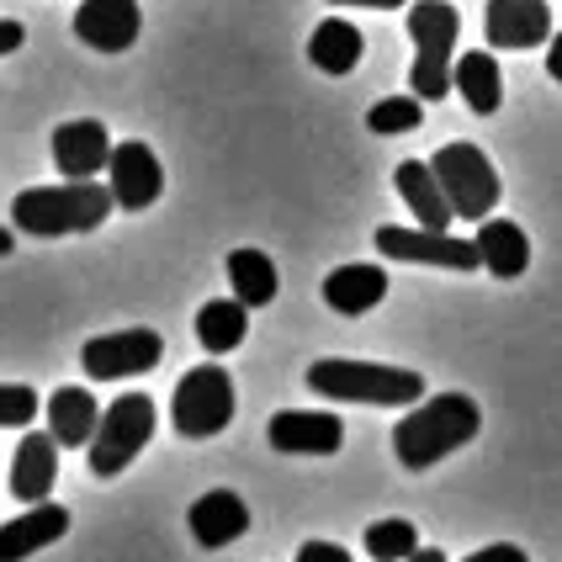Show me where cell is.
<instances>
[{
    "label": "cell",
    "instance_id": "1",
    "mask_svg": "<svg viewBox=\"0 0 562 562\" xmlns=\"http://www.w3.org/2000/svg\"><path fill=\"white\" fill-rule=\"evenodd\" d=\"M477 430H483L477 398H468V393H436V398H419L393 425V451H398V462L408 472H425L436 462H446L451 451H462Z\"/></svg>",
    "mask_w": 562,
    "mask_h": 562
},
{
    "label": "cell",
    "instance_id": "2",
    "mask_svg": "<svg viewBox=\"0 0 562 562\" xmlns=\"http://www.w3.org/2000/svg\"><path fill=\"white\" fill-rule=\"evenodd\" d=\"M117 202L112 187L95 181H64V187H32L11 202V223L32 239H59V234H91L106 223Z\"/></svg>",
    "mask_w": 562,
    "mask_h": 562
},
{
    "label": "cell",
    "instance_id": "3",
    "mask_svg": "<svg viewBox=\"0 0 562 562\" xmlns=\"http://www.w3.org/2000/svg\"><path fill=\"white\" fill-rule=\"evenodd\" d=\"M308 387L335 404H376L404 408L425 398V376L408 367H376V361H313Z\"/></svg>",
    "mask_w": 562,
    "mask_h": 562
},
{
    "label": "cell",
    "instance_id": "4",
    "mask_svg": "<svg viewBox=\"0 0 562 562\" xmlns=\"http://www.w3.org/2000/svg\"><path fill=\"white\" fill-rule=\"evenodd\" d=\"M408 37H414V69H408V91L419 101L451 95V64H457V37L462 16L451 0H414L408 5Z\"/></svg>",
    "mask_w": 562,
    "mask_h": 562
},
{
    "label": "cell",
    "instance_id": "5",
    "mask_svg": "<svg viewBox=\"0 0 562 562\" xmlns=\"http://www.w3.org/2000/svg\"><path fill=\"white\" fill-rule=\"evenodd\" d=\"M430 170H436L440 191L451 202V218L483 223L499 207V170L488 165V155L477 144H446V149H436Z\"/></svg>",
    "mask_w": 562,
    "mask_h": 562
},
{
    "label": "cell",
    "instance_id": "6",
    "mask_svg": "<svg viewBox=\"0 0 562 562\" xmlns=\"http://www.w3.org/2000/svg\"><path fill=\"white\" fill-rule=\"evenodd\" d=\"M234 419V376L223 367H191L181 382H176V398H170V425L176 436L187 440H207V436H223Z\"/></svg>",
    "mask_w": 562,
    "mask_h": 562
},
{
    "label": "cell",
    "instance_id": "7",
    "mask_svg": "<svg viewBox=\"0 0 562 562\" xmlns=\"http://www.w3.org/2000/svg\"><path fill=\"white\" fill-rule=\"evenodd\" d=\"M155 398H144V393H123L117 404L101 414V425H95L91 436V472L95 477H117L127 462H138V451L149 446L155 436Z\"/></svg>",
    "mask_w": 562,
    "mask_h": 562
},
{
    "label": "cell",
    "instance_id": "8",
    "mask_svg": "<svg viewBox=\"0 0 562 562\" xmlns=\"http://www.w3.org/2000/svg\"><path fill=\"white\" fill-rule=\"evenodd\" d=\"M376 255L408 260V266H440V271H477V239H457L446 228H376Z\"/></svg>",
    "mask_w": 562,
    "mask_h": 562
},
{
    "label": "cell",
    "instance_id": "9",
    "mask_svg": "<svg viewBox=\"0 0 562 562\" xmlns=\"http://www.w3.org/2000/svg\"><path fill=\"white\" fill-rule=\"evenodd\" d=\"M165 356V340L155 329H117V335H95L86 340L80 361H86V376L91 382H123V376H144L159 367Z\"/></svg>",
    "mask_w": 562,
    "mask_h": 562
},
{
    "label": "cell",
    "instance_id": "10",
    "mask_svg": "<svg viewBox=\"0 0 562 562\" xmlns=\"http://www.w3.org/2000/svg\"><path fill=\"white\" fill-rule=\"evenodd\" d=\"M106 181H112V202L127 207V213H144L155 207L159 191H165V170L149 144L127 138V144H112V159H106Z\"/></svg>",
    "mask_w": 562,
    "mask_h": 562
},
{
    "label": "cell",
    "instance_id": "11",
    "mask_svg": "<svg viewBox=\"0 0 562 562\" xmlns=\"http://www.w3.org/2000/svg\"><path fill=\"white\" fill-rule=\"evenodd\" d=\"M266 436L286 457H335L345 446V425L340 414H324V408H281L271 414Z\"/></svg>",
    "mask_w": 562,
    "mask_h": 562
},
{
    "label": "cell",
    "instance_id": "12",
    "mask_svg": "<svg viewBox=\"0 0 562 562\" xmlns=\"http://www.w3.org/2000/svg\"><path fill=\"white\" fill-rule=\"evenodd\" d=\"M138 27H144L138 0H86L75 11V37L86 48H95V54H123V48H133Z\"/></svg>",
    "mask_w": 562,
    "mask_h": 562
},
{
    "label": "cell",
    "instance_id": "13",
    "mask_svg": "<svg viewBox=\"0 0 562 562\" xmlns=\"http://www.w3.org/2000/svg\"><path fill=\"white\" fill-rule=\"evenodd\" d=\"M112 159V138L95 117H75V123L54 127V165L64 181H95Z\"/></svg>",
    "mask_w": 562,
    "mask_h": 562
},
{
    "label": "cell",
    "instance_id": "14",
    "mask_svg": "<svg viewBox=\"0 0 562 562\" xmlns=\"http://www.w3.org/2000/svg\"><path fill=\"white\" fill-rule=\"evenodd\" d=\"M483 32L494 48H541L552 37V11L547 0H488Z\"/></svg>",
    "mask_w": 562,
    "mask_h": 562
},
{
    "label": "cell",
    "instance_id": "15",
    "mask_svg": "<svg viewBox=\"0 0 562 562\" xmlns=\"http://www.w3.org/2000/svg\"><path fill=\"white\" fill-rule=\"evenodd\" d=\"M64 531H69V509L64 504H54V499L27 504V515H16V520L0 526V562H27L32 552L64 541Z\"/></svg>",
    "mask_w": 562,
    "mask_h": 562
},
{
    "label": "cell",
    "instance_id": "16",
    "mask_svg": "<svg viewBox=\"0 0 562 562\" xmlns=\"http://www.w3.org/2000/svg\"><path fill=\"white\" fill-rule=\"evenodd\" d=\"M187 520H191L196 547L218 552V547H234L239 536L250 531V504L239 499V494H228V488H213V494H202V499L191 504Z\"/></svg>",
    "mask_w": 562,
    "mask_h": 562
},
{
    "label": "cell",
    "instance_id": "17",
    "mask_svg": "<svg viewBox=\"0 0 562 562\" xmlns=\"http://www.w3.org/2000/svg\"><path fill=\"white\" fill-rule=\"evenodd\" d=\"M382 297H387V271H382V266L350 260V266H335V271L324 277V303L335 313H345V318L372 313Z\"/></svg>",
    "mask_w": 562,
    "mask_h": 562
},
{
    "label": "cell",
    "instance_id": "18",
    "mask_svg": "<svg viewBox=\"0 0 562 562\" xmlns=\"http://www.w3.org/2000/svg\"><path fill=\"white\" fill-rule=\"evenodd\" d=\"M477 260H483L499 281L526 277V266H531V239H526V228L515 218H483L477 223Z\"/></svg>",
    "mask_w": 562,
    "mask_h": 562
},
{
    "label": "cell",
    "instance_id": "19",
    "mask_svg": "<svg viewBox=\"0 0 562 562\" xmlns=\"http://www.w3.org/2000/svg\"><path fill=\"white\" fill-rule=\"evenodd\" d=\"M54 477H59V440L54 436H22L16 457H11V494L22 504H37V499H48Z\"/></svg>",
    "mask_w": 562,
    "mask_h": 562
},
{
    "label": "cell",
    "instance_id": "20",
    "mask_svg": "<svg viewBox=\"0 0 562 562\" xmlns=\"http://www.w3.org/2000/svg\"><path fill=\"white\" fill-rule=\"evenodd\" d=\"M393 187H398L408 213L419 218V228H446V223H451V202H446V191H440L430 159H404V165L393 170Z\"/></svg>",
    "mask_w": 562,
    "mask_h": 562
},
{
    "label": "cell",
    "instance_id": "21",
    "mask_svg": "<svg viewBox=\"0 0 562 562\" xmlns=\"http://www.w3.org/2000/svg\"><path fill=\"white\" fill-rule=\"evenodd\" d=\"M451 91L468 101L477 117H494L504 101V75H499V59L494 54H457V64H451Z\"/></svg>",
    "mask_w": 562,
    "mask_h": 562
},
{
    "label": "cell",
    "instance_id": "22",
    "mask_svg": "<svg viewBox=\"0 0 562 562\" xmlns=\"http://www.w3.org/2000/svg\"><path fill=\"white\" fill-rule=\"evenodd\" d=\"M95 425H101V408L86 387H54L48 393V436L59 440V446H91Z\"/></svg>",
    "mask_w": 562,
    "mask_h": 562
},
{
    "label": "cell",
    "instance_id": "23",
    "mask_svg": "<svg viewBox=\"0 0 562 562\" xmlns=\"http://www.w3.org/2000/svg\"><path fill=\"white\" fill-rule=\"evenodd\" d=\"M367 54V37L361 27H350L345 16H329V22H318L308 37V59L313 69H324V75H350L356 64Z\"/></svg>",
    "mask_w": 562,
    "mask_h": 562
},
{
    "label": "cell",
    "instance_id": "24",
    "mask_svg": "<svg viewBox=\"0 0 562 562\" xmlns=\"http://www.w3.org/2000/svg\"><path fill=\"white\" fill-rule=\"evenodd\" d=\"M245 335H250V308L239 297H213V303L196 308V340H202V350H213V356L239 350Z\"/></svg>",
    "mask_w": 562,
    "mask_h": 562
},
{
    "label": "cell",
    "instance_id": "25",
    "mask_svg": "<svg viewBox=\"0 0 562 562\" xmlns=\"http://www.w3.org/2000/svg\"><path fill=\"white\" fill-rule=\"evenodd\" d=\"M228 286H234V297H239L245 308H266L281 286L271 255L266 250H234L228 255Z\"/></svg>",
    "mask_w": 562,
    "mask_h": 562
},
{
    "label": "cell",
    "instance_id": "26",
    "mask_svg": "<svg viewBox=\"0 0 562 562\" xmlns=\"http://www.w3.org/2000/svg\"><path fill=\"white\" fill-rule=\"evenodd\" d=\"M419 547V531H414V520H376V526H367V552H372V562H408V552Z\"/></svg>",
    "mask_w": 562,
    "mask_h": 562
},
{
    "label": "cell",
    "instance_id": "27",
    "mask_svg": "<svg viewBox=\"0 0 562 562\" xmlns=\"http://www.w3.org/2000/svg\"><path fill=\"white\" fill-rule=\"evenodd\" d=\"M425 123V101L408 91V95H387V101H376L372 112H367V127L382 133V138H393V133H414V127Z\"/></svg>",
    "mask_w": 562,
    "mask_h": 562
},
{
    "label": "cell",
    "instance_id": "28",
    "mask_svg": "<svg viewBox=\"0 0 562 562\" xmlns=\"http://www.w3.org/2000/svg\"><path fill=\"white\" fill-rule=\"evenodd\" d=\"M37 419V393L22 382H0V430H27Z\"/></svg>",
    "mask_w": 562,
    "mask_h": 562
},
{
    "label": "cell",
    "instance_id": "29",
    "mask_svg": "<svg viewBox=\"0 0 562 562\" xmlns=\"http://www.w3.org/2000/svg\"><path fill=\"white\" fill-rule=\"evenodd\" d=\"M297 562H350V552L335 547V541H303V547H297Z\"/></svg>",
    "mask_w": 562,
    "mask_h": 562
},
{
    "label": "cell",
    "instance_id": "30",
    "mask_svg": "<svg viewBox=\"0 0 562 562\" xmlns=\"http://www.w3.org/2000/svg\"><path fill=\"white\" fill-rule=\"evenodd\" d=\"M462 562H531L520 547H509V541H494V547H483V552H472V558Z\"/></svg>",
    "mask_w": 562,
    "mask_h": 562
},
{
    "label": "cell",
    "instance_id": "31",
    "mask_svg": "<svg viewBox=\"0 0 562 562\" xmlns=\"http://www.w3.org/2000/svg\"><path fill=\"white\" fill-rule=\"evenodd\" d=\"M27 43V27L22 22H0V54H16Z\"/></svg>",
    "mask_w": 562,
    "mask_h": 562
},
{
    "label": "cell",
    "instance_id": "32",
    "mask_svg": "<svg viewBox=\"0 0 562 562\" xmlns=\"http://www.w3.org/2000/svg\"><path fill=\"white\" fill-rule=\"evenodd\" d=\"M547 75L562 86V32H552V37H547Z\"/></svg>",
    "mask_w": 562,
    "mask_h": 562
},
{
    "label": "cell",
    "instance_id": "33",
    "mask_svg": "<svg viewBox=\"0 0 562 562\" xmlns=\"http://www.w3.org/2000/svg\"><path fill=\"white\" fill-rule=\"evenodd\" d=\"M329 5H372V11H398L408 0H329Z\"/></svg>",
    "mask_w": 562,
    "mask_h": 562
},
{
    "label": "cell",
    "instance_id": "34",
    "mask_svg": "<svg viewBox=\"0 0 562 562\" xmlns=\"http://www.w3.org/2000/svg\"><path fill=\"white\" fill-rule=\"evenodd\" d=\"M408 562H446V552H440V547H414Z\"/></svg>",
    "mask_w": 562,
    "mask_h": 562
},
{
    "label": "cell",
    "instance_id": "35",
    "mask_svg": "<svg viewBox=\"0 0 562 562\" xmlns=\"http://www.w3.org/2000/svg\"><path fill=\"white\" fill-rule=\"evenodd\" d=\"M11 245H16V239H11V228H0V255H11Z\"/></svg>",
    "mask_w": 562,
    "mask_h": 562
}]
</instances>
